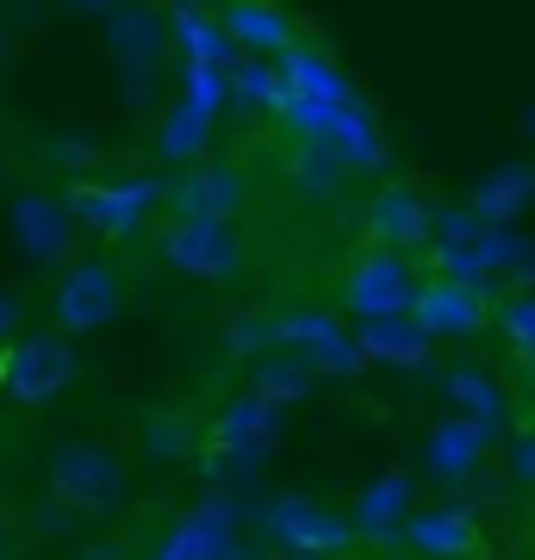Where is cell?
<instances>
[{"mask_svg": "<svg viewBox=\"0 0 535 560\" xmlns=\"http://www.w3.org/2000/svg\"><path fill=\"white\" fill-rule=\"evenodd\" d=\"M405 324L430 342H474L492 330V305L461 275H430V280H417L411 305H405Z\"/></svg>", "mask_w": 535, "mask_h": 560, "instance_id": "obj_6", "label": "cell"}, {"mask_svg": "<svg viewBox=\"0 0 535 560\" xmlns=\"http://www.w3.org/2000/svg\"><path fill=\"white\" fill-rule=\"evenodd\" d=\"M492 324L504 330V342L516 349V361L535 368V293H511V300L492 312Z\"/></svg>", "mask_w": 535, "mask_h": 560, "instance_id": "obj_12", "label": "cell"}, {"mask_svg": "<svg viewBox=\"0 0 535 560\" xmlns=\"http://www.w3.org/2000/svg\"><path fill=\"white\" fill-rule=\"evenodd\" d=\"M125 305H131V275H125V261H113V256H75V261H62L57 280H50L44 318H50L57 337L81 342V337L113 330V324L125 318Z\"/></svg>", "mask_w": 535, "mask_h": 560, "instance_id": "obj_3", "label": "cell"}, {"mask_svg": "<svg viewBox=\"0 0 535 560\" xmlns=\"http://www.w3.org/2000/svg\"><path fill=\"white\" fill-rule=\"evenodd\" d=\"M523 474H535V436L523 442Z\"/></svg>", "mask_w": 535, "mask_h": 560, "instance_id": "obj_15", "label": "cell"}, {"mask_svg": "<svg viewBox=\"0 0 535 560\" xmlns=\"http://www.w3.org/2000/svg\"><path fill=\"white\" fill-rule=\"evenodd\" d=\"M7 330H13V305L0 300V337H7Z\"/></svg>", "mask_w": 535, "mask_h": 560, "instance_id": "obj_16", "label": "cell"}, {"mask_svg": "<svg viewBox=\"0 0 535 560\" xmlns=\"http://www.w3.org/2000/svg\"><path fill=\"white\" fill-rule=\"evenodd\" d=\"M417 261L398 256V249H380V243H361L356 256L342 261L337 275V305L361 324H386V318H405V305L417 293Z\"/></svg>", "mask_w": 535, "mask_h": 560, "instance_id": "obj_4", "label": "cell"}, {"mask_svg": "<svg viewBox=\"0 0 535 560\" xmlns=\"http://www.w3.org/2000/svg\"><path fill=\"white\" fill-rule=\"evenodd\" d=\"M44 486L69 517H113L131 499V460L119 455V442L106 436H62L44 455Z\"/></svg>", "mask_w": 535, "mask_h": 560, "instance_id": "obj_1", "label": "cell"}, {"mask_svg": "<svg viewBox=\"0 0 535 560\" xmlns=\"http://www.w3.org/2000/svg\"><path fill=\"white\" fill-rule=\"evenodd\" d=\"M349 168H356V156L337 138H324V131H312V138H299L287 150V180H293V194H305V200H337Z\"/></svg>", "mask_w": 535, "mask_h": 560, "instance_id": "obj_10", "label": "cell"}, {"mask_svg": "<svg viewBox=\"0 0 535 560\" xmlns=\"http://www.w3.org/2000/svg\"><path fill=\"white\" fill-rule=\"evenodd\" d=\"M224 32L243 44V50H268L280 57L293 44V13L280 0H224Z\"/></svg>", "mask_w": 535, "mask_h": 560, "instance_id": "obj_11", "label": "cell"}, {"mask_svg": "<svg viewBox=\"0 0 535 560\" xmlns=\"http://www.w3.org/2000/svg\"><path fill=\"white\" fill-rule=\"evenodd\" d=\"M368 560H417L411 548H380V555H368Z\"/></svg>", "mask_w": 535, "mask_h": 560, "instance_id": "obj_14", "label": "cell"}, {"mask_svg": "<svg viewBox=\"0 0 535 560\" xmlns=\"http://www.w3.org/2000/svg\"><path fill=\"white\" fill-rule=\"evenodd\" d=\"M81 361H75V342L57 337L50 324L32 330L20 342H0V393L25 411H44V405H57L69 386H75Z\"/></svg>", "mask_w": 535, "mask_h": 560, "instance_id": "obj_5", "label": "cell"}, {"mask_svg": "<svg viewBox=\"0 0 535 560\" xmlns=\"http://www.w3.org/2000/svg\"><path fill=\"white\" fill-rule=\"evenodd\" d=\"M405 548L417 560H479L486 536H479L474 511H461V504H430V511H417L405 523Z\"/></svg>", "mask_w": 535, "mask_h": 560, "instance_id": "obj_8", "label": "cell"}, {"mask_svg": "<svg viewBox=\"0 0 535 560\" xmlns=\"http://www.w3.org/2000/svg\"><path fill=\"white\" fill-rule=\"evenodd\" d=\"M150 256L187 287H237L249 275V224L243 219H162Z\"/></svg>", "mask_w": 535, "mask_h": 560, "instance_id": "obj_2", "label": "cell"}, {"mask_svg": "<svg viewBox=\"0 0 535 560\" xmlns=\"http://www.w3.org/2000/svg\"><path fill=\"white\" fill-rule=\"evenodd\" d=\"M287 560H337V555H287Z\"/></svg>", "mask_w": 535, "mask_h": 560, "instance_id": "obj_17", "label": "cell"}, {"mask_svg": "<svg viewBox=\"0 0 535 560\" xmlns=\"http://www.w3.org/2000/svg\"><path fill=\"white\" fill-rule=\"evenodd\" d=\"M162 219H243L249 212V180L237 162H187L162 187Z\"/></svg>", "mask_w": 535, "mask_h": 560, "instance_id": "obj_7", "label": "cell"}, {"mask_svg": "<svg viewBox=\"0 0 535 560\" xmlns=\"http://www.w3.org/2000/svg\"><path fill=\"white\" fill-rule=\"evenodd\" d=\"M368 243L380 249H398V256H411L417 243L430 237V206L417 187H380L374 200H368V219H361Z\"/></svg>", "mask_w": 535, "mask_h": 560, "instance_id": "obj_9", "label": "cell"}, {"mask_svg": "<svg viewBox=\"0 0 535 560\" xmlns=\"http://www.w3.org/2000/svg\"><path fill=\"white\" fill-rule=\"evenodd\" d=\"M20 555V529H13V517H7V504H0V560Z\"/></svg>", "mask_w": 535, "mask_h": 560, "instance_id": "obj_13", "label": "cell"}]
</instances>
